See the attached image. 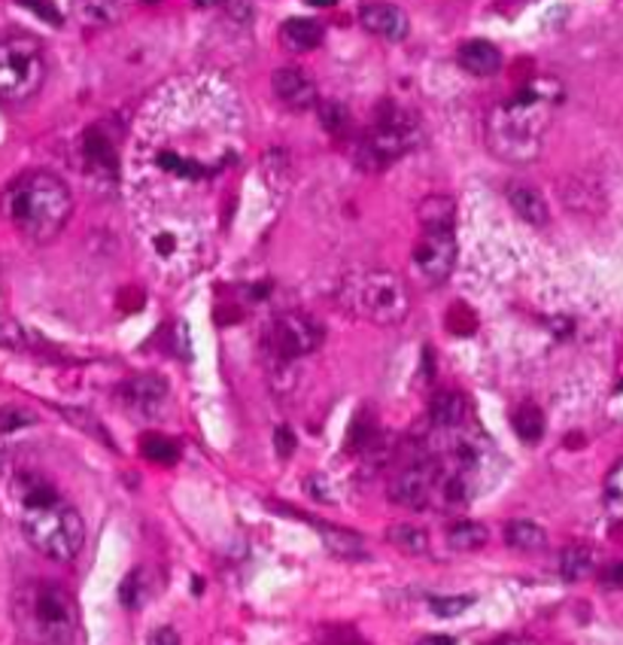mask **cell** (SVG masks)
I'll list each match as a JSON object with an SVG mask.
<instances>
[{"label":"cell","instance_id":"cell-45","mask_svg":"<svg viewBox=\"0 0 623 645\" xmlns=\"http://www.w3.org/2000/svg\"><path fill=\"white\" fill-rule=\"evenodd\" d=\"M144 3H159V0H144Z\"/></svg>","mask_w":623,"mask_h":645},{"label":"cell","instance_id":"cell-12","mask_svg":"<svg viewBox=\"0 0 623 645\" xmlns=\"http://www.w3.org/2000/svg\"><path fill=\"white\" fill-rule=\"evenodd\" d=\"M122 403L137 417H159L168 403V381L159 375H134L122 384Z\"/></svg>","mask_w":623,"mask_h":645},{"label":"cell","instance_id":"cell-3","mask_svg":"<svg viewBox=\"0 0 623 645\" xmlns=\"http://www.w3.org/2000/svg\"><path fill=\"white\" fill-rule=\"evenodd\" d=\"M19 502V527L25 539L49 561L67 564L86 545V524L80 511L73 509L49 478L37 472H22L13 484Z\"/></svg>","mask_w":623,"mask_h":645},{"label":"cell","instance_id":"cell-26","mask_svg":"<svg viewBox=\"0 0 623 645\" xmlns=\"http://www.w3.org/2000/svg\"><path fill=\"white\" fill-rule=\"evenodd\" d=\"M511 427H514V432L520 435V442H526V444L542 442V435H544L542 408L532 403H523L518 411L511 415Z\"/></svg>","mask_w":623,"mask_h":645},{"label":"cell","instance_id":"cell-44","mask_svg":"<svg viewBox=\"0 0 623 645\" xmlns=\"http://www.w3.org/2000/svg\"><path fill=\"white\" fill-rule=\"evenodd\" d=\"M307 3H310V7H335L338 0H307Z\"/></svg>","mask_w":623,"mask_h":645},{"label":"cell","instance_id":"cell-15","mask_svg":"<svg viewBox=\"0 0 623 645\" xmlns=\"http://www.w3.org/2000/svg\"><path fill=\"white\" fill-rule=\"evenodd\" d=\"M82 159H86V165H89V171H92L94 177L113 180L116 171H120L116 144H113V137L106 135L101 125H98V128H89V132L82 135Z\"/></svg>","mask_w":623,"mask_h":645},{"label":"cell","instance_id":"cell-11","mask_svg":"<svg viewBox=\"0 0 623 645\" xmlns=\"http://www.w3.org/2000/svg\"><path fill=\"white\" fill-rule=\"evenodd\" d=\"M149 253H152L161 271L186 274V271L195 269V259H199V235L189 226L161 223L149 231Z\"/></svg>","mask_w":623,"mask_h":645},{"label":"cell","instance_id":"cell-1","mask_svg":"<svg viewBox=\"0 0 623 645\" xmlns=\"http://www.w3.org/2000/svg\"><path fill=\"white\" fill-rule=\"evenodd\" d=\"M435 432V442L423 448L429 460V509H465L499 482L502 457L496 454L490 435L472 430L468 423Z\"/></svg>","mask_w":623,"mask_h":645},{"label":"cell","instance_id":"cell-6","mask_svg":"<svg viewBox=\"0 0 623 645\" xmlns=\"http://www.w3.org/2000/svg\"><path fill=\"white\" fill-rule=\"evenodd\" d=\"M338 302L347 314L377 326H398L411 314L408 283L396 271L362 269L338 283Z\"/></svg>","mask_w":623,"mask_h":645},{"label":"cell","instance_id":"cell-24","mask_svg":"<svg viewBox=\"0 0 623 645\" xmlns=\"http://www.w3.org/2000/svg\"><path fill=\"white\" fill-rule=\"evenodd\" d=\"M505 542L518 552H542L547 545V536L535 521H511L505 527Z\"/></svg>","mask_w":623,"mask_h":645},{"label":"cell","instance_id":"cell-41","mask_svg":"<svg viewBox=\"0 0 623 645\" xmlns=\"http://www.w3.org/2000/svg\"><path fill=\"white\" fill-rule=\"evenodd\" d=\"M417 645H453V640L451 636H423V640H420V643Z\"/></svg>","mask_w":623,"mask_h":645},{"label":"cell","instance_id":"cell-34","mask_svg":"<svg viewBox=\"0 0 623 645\" xmlns=\"http://www.w3.org/2000/svg\"><path fill=\"white\" fill-rule=\"evenodd\" d=\"M140 569H132L128 576H125V581L120 585V600L125 609H134V606H140Z\"/></svg>","mask_w":623,"mask_h":645},{"label":"cell","instance_id":"cell-17","mask_svg":"<svg viewBox=\"0 0 623 645\" xmlns=\"http://www.w3.org/2000/svg\"><path fill=\"white\" fill-rule=\"evenodd\" d=\"M429 420L435 430H456L468 423V399L456 391H441L429 403Z\"/></svg>","mask_w":623,"mask_h":645},{"label":"cell","instance_id":"cell-29","mask_svg":"<svg viewBox=\"0 0 623 645\" xmlns=\"http://www.w3.org/2000/svg\"><path fill=\"white\" fill-rule=\"evenodd\" d=\"M0 348L37 350L41 348V338L34 336L31 329H25L19 320H13V317H3L0 314Z\"/></svg>","mask_w":623,"mask_h":645},{"label":"cell","instance_id":"cell-19","mask_svg":"<svg viewBox=\"0 0 623 645\" xmlns=\"http://www.w3.org/2000/svg\"><path fill=\"white\" fill-rule=\"evenodd\" d=\"M310 527L317 530L322 545L329 548V554L341 557V561H362L365 557V542L356 533L350 530H341V527L326 524V521H310Z\"/></svg>","mask_w":623,"mask_h":645},{"label":"cell","instance_id":"cell-27","mask_svg":"<svg viewBox=\"0 0 623 645\" xmlns=\"http://www.w3.org/2000/svg\"><path fill=\"white\" fill-rule=\"evenodd\" d=\"M559 573L566 581H581L593 573V552L587 545H569L559 554Z\"/></svg>","mask_w":623,"mask_h":645},{"label":"cell","instance_id":"cell-28","mask_svg":"<svg viewBox=\"0 0 623 645\" xmlns=\"http://www.w3.org/2000/svg\"><path fill=\"white\" fill-rule=\"evenodd\" d=\"M140 454H144L149 463H159V466H173L180 460V448L177 442H171L168 435L161 432H146L140 439Z\"/></svg>","mask_w":623,"mask_h":645},{"label":"cell","instance_id":"cell-18","mask_svg":"<svg viewBox=\"0 0 623 645\" xmlns=\"http://www.w3.org/2000/svg\"><path fill=\"white\" fill-rule=\"evenodd\" d=\"M456 61L472 77H492L502 68V53L490 41H465L456 53Z\"/></svg>","mask_w":623,"mask_h":645},{"label":"cell","instance_id":"cell-42","mask_svg":"<svg viewBox=\"0 0 623 645\" xmlns=\"http://www.w3.org/2000/svg\"><path fill=\"white\" fill-rule=\"evenodd\" d=\"M496 645H539V643H532V640H523V636H508V640H499Z\"/></svg>","mask_w":623,"mask_h":645},{"label":"cell","instance_id":"cell-43","mask_svg":"<svg viewBox=\"0 0 623 645\" xmlns=\"http://www.w3.org/2000/svg\"><path fill=\"white\" fill-rule=\"evenodd\" d=\"M199 7H204V10H211V7H223L226 0H195Z\"/></svg>","mask_w":623,"mask_h":645},{"label":"cell","instance_id":"cell-32","mask_svg":"<svg viewBox=\"0 0 623 645\" xmlns=\"http://www.w3.org/2000/svg\"><path fill=\"white\" fill-rule=\"evenodd\" d=\"M472 603H475L472 593H460V597H432V600H429V609L435 612L438 619H456V615H463Z\"/></svg>","mask_w":623,"mask_h":645},{"label":"cell","instance_id":"cell-10","mask_svg":"<svg viewBox=\"0 0 623 645\" xmlns=\"http://www.w3.org/2000/svg\"><path fill=\"white\" fill-rule=\"evenodd\" d=\"M456 229H420V238L414 244V269L420 281L429 286H441L456 269Z\"/></svg>","mask_w":623,"mask_h":645},{"label":"cell","instance_id":"cell-21","mask_svg":"<svg viewBox=\"0 0 623 645\" xmlns=\"http://www.w3.org/2000/svg\"><path fill=\"white\" fill-rule=\"evenodd\" d=\"M420 229H456V202L451 195H429L417 207Z\"/></svg>","mask_w":623,"mask_h":645},{"label":"cell","instance_id":"cell-13","mask_svg":"<svg viewBox=\"0 0 623 645\" xmlns=\"http://www.w3.org/2000/svg\"><path fill=\"white\" fill-rule=\"evenodd\" d=\"M271 92L277 98L280 104L286 110H295V113H305V110L317 108V86L307 77L302 68H277L274 77H271Z\"/></svg>","mask_w":623,"mask_h":645},{"label":"cell","instance_id":"cell-25","mask_svg":"<svg viewBox=\"0 0 623 645\" xmlns=\"http://www.w3.org/2000/svg\"><path fill=\"white\" fill-rule=\"evenodd\" d=\"M386 542L405 554H426L429 552V533L417 524H393L386 530Z\"/></svg>","mask_w":623,"mask_h":645},{"label":"cell","instance_id":"cell-16","mask_svg":"<svg viewBox=\"0 0 623 645\" xmlns=\"http://www.w3.org/2000/svg\"><path fill=\"white\" fill-rule=\"evenodd\" d=\"M508 204L514 207V214L523 219V223H530V226H547V219H551V211H547V202L542 199V192L530 183H508Z\"/></svg>","mask_w":623,"mask_h":645},{"label":"cell","instance_id":"cell-31","mask_svg":"<svg viewBox=\"0 0 623 645\" xmlns=\"http://www.w3.org/2000/svg\"><path fill=\"white\" fill-rule=\"evenodd\" d=\"M317 116L329 135L341 137L350 128V113L338 101H317Z\"/></svg>","mask_w":623,"mask_h":645},{"label":"cell","instance_id":"cell-8","mask_svg":"<svg viewBox=\"0 0 623 645\" xmlns=\"http://www.w3.org/2000/svg\"><path fill=\"white\" fill-rule=\"evenodd\" d=\"M46 53L31 34L0 37V104L19 108L41 92L46 82Z\"/></svg>","mask_w":623,"mask_h":645},{"label":"cell","instance_id":"cell-5","mask_svg":"<svg viewBox=\"0 0 623 645\" xmlns=\"http://www.w3.org/2000/svg\"><path fill=\"white\" fill-rule=\"evenodd\" d=\"M15 624L34 645H67L80 627V609L65 585L31 581L15 593Z\"/></svg>","mask_w":623,"mask_h":645},{"label":"cell","instance_id":"cell-22","mask_svg":"<svg viewBox=\"0 0 623 645\" xmlns=\"http://www.w3.org/2000/svg\"><path fill=\"white\" fill-rule=\"evenodd\" d=\"M125 0H73V15L82 25H110L122 15Z\"/></svg>","mask_w":623,"mask_h":645},{"label":"cell","instance_id":"cell-40","mask_svg":"<svg viewBox=\"0 0 623 645\" xmlns=\"http://www.w3.org/2000/svg\"><path fill=\"white\" fill-rule=\"evenodd\" d=\"M599 581H602V588H623V564L605 566Z\"/></svg>","mask_w":623,"mask_h":645},{"label":"cell","instance_id":"cell-23","mask_svg":"<svg viewBox=\"0 0 623 645\" xmlns=\"http://www.w3.org/2000/svg\"><path fill=\"white\" fill-rule=\"evenodd\" d=\"M444 539L456 552H478V548H484L490 542V530L478 524V521H456V524L448 527Z\"/></svg>","mask_w":623,"mask_h":645},{"label":"cell","instance_id":"cell-14","mask_svg":"<svg viewBox=\"0 0 623 645\" xmlns=\"http://www.w3.org/2000/svg\"><path fill=\"white\" fill-rule=\"evenodd\" d=\"M359 25L365 27L369 34H374V37H381V41L398 43L408 37L411 19L396 3H365L359 10Z\"/></svg>","mask_w":623,"mask_h":645},{"label":"cell","instance_id":"cell-35","mask_svg":"<svg viewBox=\"0 0 623 645\" xmlns=\"http://www.w3.org/2000/svg\"><path fill=\"white\" fill-rule=\"evenodd\" d=\"M65 417H70V420H73V423H80V430L92 432V435H94V439H98V442L110 444V435H106L104 427H101V423H98V417L82 415V411H77V408H67Z\"/></svg>","mask_w":623,"mask_h":645},{"label":"cell","instance_id":"cell-20","mask_svg":"<svg viewBox=\"0 0 623 645\" xmlns=\"http://www.w3.org/2000/svg\"><path fill=\"white\" fill-rule=\"evenodd\" d=\"M322 37H326L322 25L314 22V19H302V15L283 22V27H280V43L290 53H310V49H317L319 43H322Z\"/></svg>","mask_w":623,"mask_h":645},{"label":"cell","instance_id":"cell-9","mask_svg":"<svg viewBox=\"0 0 623 645\" xmlns=\"http://www.w3.org/2000/svg\"><path fill=\"white\" fill-rule=\"evenodd\" d=\"M326 329L317 317L302 314V310H286L277 314L265 332V357L271 369H290L295 360H302L307 353H314L322 344Z\"/></svg>","mask_w":623,"mask_h":645},{"label":"cell","instance_id":"cell-33","mask_svg":"<svg viewBox=\"0 0 623 645\" xmlns=\"http://www.w3.org/2000/svg\"><path fill=\"white\" fill-rule=\"evenodd\" d=\"M31 423H34V415L25 411V408H15V405L0 408V432L22 430V427H31Z\"/></svg>","mask_w":623,"mask_h":645},{"label":"cell","instance_id":"cell-30","mask_svg":"<svg viewBox=\"0 0 623 645\" xmlns=\"http://www.w3.org/2000/svg\"><path fill=\"white\" fill-rule=\"evenodd\" d=\"M605 509L618 524H623V460L611 466L609 478H605Z\"/></svg>","mask_w":623,"mask_h":645},{"label":"cell","instance_id":"cell-38","mask_svg":"<svg viewBox=\"0 0 623 645\" xmlns=\"http://www.w3.org/2000/svg\"><path fill=\"white\" fill-rule=\"evenodd\" d=\"M274 448H277L280 457H290L292 451H295V432L290 427H277V432H274Z\"/></svg>","mask_w":623,"mask_h":645},{"label":"cell","instance_id":"cell-37","mask_svg":"<svg viewBox=\"0 0 623 645\" xmlns=\"http://www.w3.org/2000/svg\"><path fill=\"white\" fill-rule=\"evenodd\" d=\"M27 10H34L37 15H43L46 22H53V25H61V13L55 10L49 0H22Z\"/></svg>","mask_w":623,"mask_h":645},{"label":"cell","instance_id":"cell-2","mask_svg":"<svg viewBox=\"0 0 623 645\" xmlns=\"http://www.w3.org/2000/svg\"><path fill=\"white\" fill-rule=\"evenodd\" d=\"M559 101L563 89L557 82L539 80L496 104L484 125V137L492 156L508 165H530L539 159Z\"/></svg>","mask_w":623,"mask_h":645},{"label":"cell","instance_id":"cell-39","mask_svg":"<svg viewBox=\"0 0 623 645\" xmlns=\"http://www.w3.org/2000/svg\"><path fill=\"white\" fill-rule=\"evenodd\" d=\"M146 645H180V636H177L173 627H156V631L149 633Z\"/></svg>","mask_w":623,"mask_h":645},{"label":"cell","instance_id":"cell-36","mask_svg":"<svg viewBox=\"0 0 623 645\" xmlns=\"http://www.w3.org/2000/svg\"><path fill=\"white\" fill-rule=\"evenodd\" d=\"M305 490L307 497H314L317 502H335V487L326 475H310L305 482Z\"/></svg>","mask_w":623,"mask_h":645},{"label":"cell","instance_id":"cell-4","mask_svg":"<svg viewBox=\"0 0 623 645\" xmlns=\"http://www.w3.org/2000/svg\"><path fill=\"white\" fill-rule=\"evenodd\" d=\"M3 214L27 241H55L73 216V192L53 171H27L3 195Z\"/></svg>","mask_w":623,"mask_h":645},{"label":"cell","instance_id":"cell-7","mask_svg":"<svg viewBox=\"0 0 623 645\" xmlns=\"http://www.w3.org/2000/svg\"><path fill=\"white\" fill-rule=\"evenodd\" d=\"M420 140H423L420 122L408 110L384 104V110L374 116L372 128L353 144L350 156L362 171H384L405 152H411Z\"/></svg>","mask_w":623,"mask_h":645}]
</instances>
